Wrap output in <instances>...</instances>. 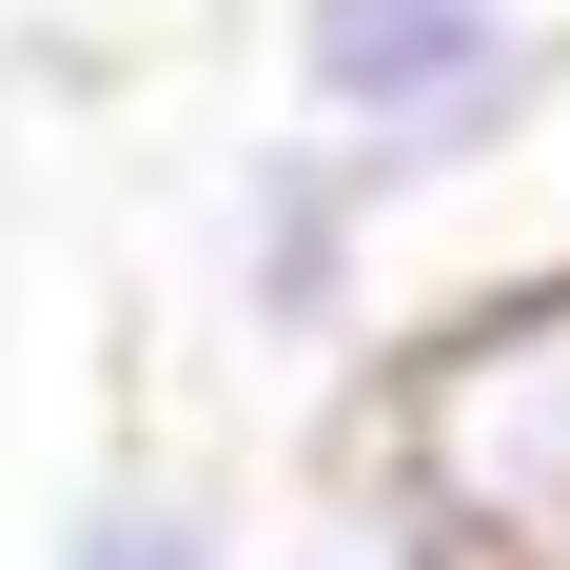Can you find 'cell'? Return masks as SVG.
<instances>
[{"label":"cell","instance_id":"1","mask_svg":"<svg viewBox=\"0 0 570 570\" xmlns=\"http://www.w3.org/2000/svg\"><path fill=\"white\" fill-rule=\"evenodd\" d=\"M276 79L413 217V197H453L570 118V20H531V0H276Z\"/></svg>","mask_w":570,"mask_h":570},{"label":"cell","instance_id":"2","mask_svg":"<svg viewBox=\"0 0 570 570\" xmlns=\"http://www.w3.org/2000/svg\"><path fill=\"white\" fill-rule=\"evenodd\" d=\"M354 433L394 472H433L512 570H570V256L453 295L433 335H394L374 394H354Z\"/></svg>","mask_w":570,"mask_h":570},{"label":"cell","instance_id":"3","mask_svg":"<svg viewBox=\"0 0 570 570\" xmlns=\"http://www.w3.org/2000/svg\"><path fill=\"white\" fill-rule=\"evenodd\" d=\"M217 276H236V335L256 354H354L374 335V276H394V177L354 158L335 118L256 138L217 197Z\"/></svg>","mask_w":570,"mask_h":570},{"label":"cell","instance_id":"4","mask_svg":"<svg viewBox=\"0 0 570 570\" xmlns=\"http://www.w3.org/2000/svg\"><path fill=\"white\" fill-rule=\"evenodd\" d=\"M276 570H512V551H492L433 472H394L374 433H335L315 492H295V531H276Z\"/></svg>","mask_w":570,"mask_h":570},{"label":"cell","instance_id":"5","mask_svg":"<svg viewBox=\"0 0 570 570\" xmlns=\"http://www.w3.org/2000/svg\"><path fill=\"white\" fill-rule=\"evenodd\" d=\"M40 570H256V551H236V512L197 492V472H99Z\"/></svg>","mask_w":570,"mask_h":570},{"label":"cell","instance_id":"6","mask_svg":"<svg viewBox=\"0 0 570 570\" xmlns=\"http://www.w3.org/2000/svg\"><path fill=\"white\" fill-rule=\"evenodd\" d=\"M551 138H570V118H551Z\"/></svg>","mask_w":570,"mask_h":570}]
</instances>
